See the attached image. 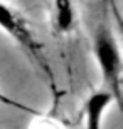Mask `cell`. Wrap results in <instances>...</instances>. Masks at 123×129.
I'll list each match as a JSON object with an SVG mask.
<instances>
[{
	"label": "cell",
	"instance_id": "1",
	"mask_svg": "<svg viewBox=\"0 0 123 129\" xmlns=\"http://www.w3.org/2000/svg\"><path fill=\"white\" fill-rule=\"evenodd\" d=\"M0 30L7 34L12 40H15V44L29 55V59L34 62V66L46 77V81L51 87V92L56 96L57 94L56 76H54V71L51 69V64L46 57L42 44L36 39L27 19L17 9H14L10 4H7L5 0H0Z\"/></svg>",
	"mask_w": 123,
	"mask_h": 129
},
{
	"label": "cell",
	"instance_id": "2",
	"mask_svg": "<svg viewBox=\"0 0 123 129\" xmlns=\"http://www.w3.org/2000/svg\"><path fill=\"white\" fill-rule=\"evenodd\" d=\"M93 55L98 66L103 89L113 96L116 106L121 104V47L113 27L108 22L99 24L93 37Z\"/></svg>",
	"mask_w": 123,
	"mask_h": 129
},
{
	"label": "cell",
	"instance_id": "3",
	"mask_svg": "<svg viewBox=\"0 0 123 129\" xmlns=\"http://www.w3.org/2000/svg\"><path fill=\"white\" fill-rule=\"evenodd\" d=\"M115 102L113 96L104 89L91 92L86 97L83 106V119L84 129H103V119L106 116L108 107Z\"/></svg>",
	"mask_w": 123,
	"mask_h": 129
},
{
	"label": "cell",
	"instance_id": "4",
	"mask_svg": "<svg viewBox=\"0 0 123 129\" xmlns=\"http://www.w3.org/2000/svg\"><path fill=\"white\" fill-rule=\"evenodd\" d=\"M76 25L74 0H52L51 4V29L56 37L71 35Z\"/></svg>",
	"mask_w": 123,
	"mask_h": 129
},
{
	"label": "cell",
	"instance_id": "5",
	"mask_svg": "<svg viewBox=\"0 0 123 129\" xmlns=\"http://www.w3.org/2000/svg\"><path fill=\"white\" fill-rule=\"evenodd\" d=\"M0 104L9 106V107H12V109H17V111H20V112H25V114H30V116H37V117L42 116L41 111L34 109V107H30V106H27V104H24V102L17 101L15 97L7 96V94H4V92H0Z\"/></svg>",
	"mask_w": 123,
	"mask_h": 129
}]
</instances>
